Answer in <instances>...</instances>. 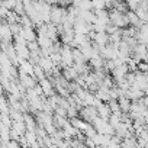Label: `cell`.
<instances>
[{
  "label": "cell",
  "mask_w": 148,
  "mask_h": 148,
  "mask_svg": "<svg viewBox=\"0 0 148 148\" xmlns=\"http://www.w3.org/2000/svg\"><path fill=\"white\" fill-rule=\"evenodd\" d=\"M92 2H93V9L95 10H103V9L108 8L105 0H92Z\"/></svg>",
  "instance_id": "30bf717a"
},
{
  "label": "cell",
  "mask_w": 148,
  "mask_h": 148,
  "mask_svg": "<svg viewBox=\"0 0 148 148\" xmlns=\"http://www.w3.org/2000/svg\"><path fill=\"white\" fill-rule=\"evenodd\" d=\"M126 16H128V21H129V26H134V28L139 29V28L144 25V22L139 19V16L136 15V12H134V10H129V12L126 13Z\"/></svg>",
  "instance_id": "277c9868"
},
{
  "label": "cell",
  "mask_w": 148,
  "mask_h": 148,
  "mask_svg": "<svg viewBox=\"0 0 148 148\" xmlns=\"http://www.w3.org/2000/svg\"><path fill=\"white\" fill-rule=\"evenodd\" d=\"M118 102H119V108H121L122 112H129V110H131L132 103H131V99H129L128 96H122V97H119Z\"/></svg>",
  "instance_id": "ba28073f"
},
{
  "label": "cell",
  "mask_w": 148,
  "mask_h": 148,
  "mask_svg": "<svg viewBox=\"0 0 148 148\" xmlns=\"http://www.w3.org/2000/svg\"><path fill=\"white\" fill-rule=\"evenodd\" d=\"M82 2H83V0H71V5H73V6H76V8H80Z\"/></svg>",
  "instance_id": "7c38bea8"
},
{
  "label": "cell",
  "mask_w": 148,
  "mask_h": 148,
  "mask_svg": "<svg viewBox=\"0 0 148 148\" xmlns=\"http://www.w3.org/2000/svg\"><path fill=\"white\" fill-rule=\"evenodd\" d=\"M34 2H45V0H34Z\"/></svg>",
  "instance_id": "4fadbf2b"
},
{
  "label": "cell",
  "mask_w": 148,
  "mask_h": 148,
  "mask_svg": "<svg viewBox=\"0 0 148 148\" xmlns=\"http://www.w3.org/2000/svg\"><path fill=\"white\" fill-rule=\"evenodd\" d=\"M21 74V83L26 87V89H34V86H36V82H35V79L32 77V76H29V74H22V73H19Z\"/></svg>",
  "instance_id": "52a82bcc"
},
{
  "label": "cell",
  "mask_w": 148,
  "mask_h": 148,
  "mask_svg": "<svg viewBox=\"0 0 148 148\" xmlns=\"http://www.w3.org/2000/svg\"><path fill=\"white\" fill-rule=\"evenodd\" d=\"M39 84H41V89H42V92L45 95H51L52 93V84H51L49 80L42 79V80H39Z\"/></svg>",
  "instance_id": "9c48e42d"
},
{
  "label": "cell",
  "mask_w": 148,
  "mask_h": 148,
  "mask_svg": "<svg viewBox=\"0 0 148 148\" xmlns=\"http://www.w3.org/2000/svg\"><path fill=\"white\" fill-rule=\"evenodd\" d=\"M147 57H148V47H147V45L138 44V45L132 49V58L136 60L138 62L147 61Z\"/></svg>",
  "instance_id": "3957f363"
},
{
  "label": "cell",
  "mask_w": 148,
  "mask_h": 148,
  "mask_svg": "<svg viewBox=\"0 0 148 148\" xmlns=\"http://www.w3.org/2000/svg\"><path fill=\"white\" fill-rule=\"evenodd\" d=\"M62 74H64V79H65L67 82L77 80V79H79V76H80V74L77 73V70L74 68L73 65H71V67H65V68H64V71H62Z\"/></svg>",
  "instance_id": "5b68a950"
},
{
  "label": "cell",
  "mask_w": 148,
  "mask_h": 148,
  "mask_svg": "<svg viewBox=\"0 0 148 148\" xmlns=\"http://www.w3.org/2000/svg\"><path fill=\"white\" fill-rule=\"evenodd\" d=\"M45 2L51 6V8H54V6H60V3H61V0H45Z\"/></svg>",
  "instance_id": "8fae6325"
},
{
  "label": "cell",
  "mask_w": 148,
  "mask_h": 148,
  "mask_svg": "<svg viewBox=\"0 0 148 148\" xmlns=\"http://www.w3.org/2000/svg\"><path fill=\"white\" fill-rule=\"evenodd\" d=\"M67 9L65 8H61V6H54L52 10H51V23H54L55 26H60L62 25V22L65 21L67 18Z\"/></svg>",
  "instance_id": "7a4b0ae2"
},
{
  "label": "cell",
  "mask_w": 148,
  "mask_h": 148,
  "mask_svg": "<svg viewBox=\"0 0 148 148\" xmlns=\"http://www.w3.org/2000/svg\"><path fill=\"white\" fill-rule=\"evenodd\" d=\"M109 18H110V23L115 25L119 29H125V28L129 26V21H128L126 13H122V12L113 9V8L109 10Z\"/></svg>",
  "instance_id": "6da1fadb"
},
{
  "label": "cell",
  "mask_w": 148,
  "mask_h": 148,
  "mask_svg": "<svg viewBox=\"0 0 148 148\" xmlns=\"http://www.w3.org/2000/svg\"><path fill=\"white\" fill-rule=\"evenodd\" d=\"M21 35L28 41V42H32V41H36L38 39V32L31 26V28H23L22 29V32H21Z\"/></svg>",
  "instance_id": "8992f818"
}]
</instances>
